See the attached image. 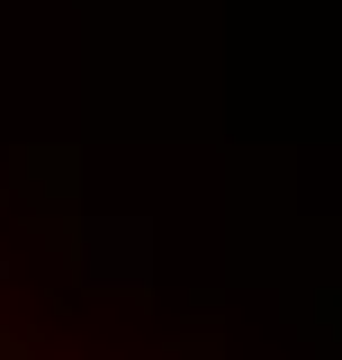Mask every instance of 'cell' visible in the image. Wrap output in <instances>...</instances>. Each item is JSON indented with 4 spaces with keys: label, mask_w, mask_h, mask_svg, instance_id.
<instances>
[{
    "label": "cell",
    "mask_w": 342,
    "mask_h": 360,
    "mask_svg": "<svg viewBox=\"0 0 342 360\" xmlns=\"http://www.w3.org/2000/svg\"><path fill=\"white\" fill-rule=\"evenodd\" d=\"M144 243H153V234H144V225H82V270L90 279H118V288H144V270H153V252H144Z\"/></svg>",
    "instance_id": "1"
}]
</instances>
